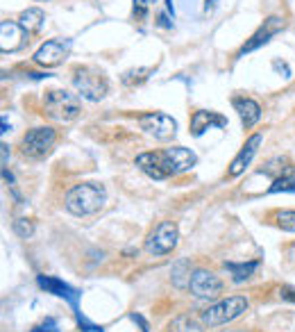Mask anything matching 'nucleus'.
Listing matches in <instances>:
<instances>
[{"mask_svg": "<svg viewBox=\"0 0 295 332\" xmlns=\"http://www.w3.org/2000/svg\"><path fill=\"white\" fill-rule=\"evenodd\" d=\"M107 200V191L105 187L98 182H84V184H77L73 187L71 191L66 194V210L75 216H89V214H96L98 210H102V205Z\"/></svg>", "mask_w": 295, "mask_h": 332, "instance_id": "1", "label": "nucleus"}, {"mask_svg": "<svg viewBox=\"0 0 295 332\" xmlns=\"http://www.w3.org/2000/svg\"><path fill=\"white\" fill-rule=\"evenodd\" d=\"M248 298L245 296H229V298H223V301L214 303V305L204 307L200 312V323L202 326H209V328H216V326H225V323L234 321L239 319L241 314L248 312Z\"/></svg>", "mask_w": 295, "mask_h": 332, "instance_id": "2", "label": "nucleus"}, {"mask_svg": "<svg viewBox=\"0 0 295 332\" xmlns=\"http://www.w3.org/2000/svg\"><path fill=\"white\" fill-rule=\"evenodd\" d=\"M43 114L57 121H73L82 114V105L75 93L66 89H50L43 96Z\"/></svg>", "mask_w": 295, "mask_h": 332, "instance_id": "3", "label": "nucleus"}, {"mask_svg": "<svg viewBox=\"0 0 295 332\" xmlns=\"http://www.w3.org/2000/svg\"><path fill=\"white\" fill-rule=\"evenodd\" d=\"M73 84H75L77 93L87 100H100L107 96L109 84L107 77L102 75V71L93 66H77L75 75H73Z\"/></svg>", "mask_w": 295, "mask_h": 332, "instance_id": "4", "label": "nucleus"}, {"mask_svg": "<svg viewBox=\"0 0 295 332\" xmlns=\"http://www.w3.org/2000/svg\"><path fill=\"white\" fill-rule=\"evenodd\" d=\"M55 141H57V130L43 125V128L27 130L23 134V139H20L18 148H20V155H25L30 159H43L52 150Z\"/></svg>", "mask_w": 295, "mask_h": 332, "instance_id": "5", "label": "nucleus"}, {"mask_svg": "<svg viewBox=\"0 0 295 332\" xmlns=\"http://www.w3.org/2000/svg\"><path fill=\"white\" fill-rule=\"evenodd\" d=\"M177 239H179V230H177V223L173 221H161V223L154 228L146 239V251L150 255H168V253L175 251L177 246Z\"/></svg>", "mask_w": 295, "mask_h": 332, "instance_id": "6", "label": "nucleus"}, {"mask_svg": "<svg viewBox=\"0 0 295 332\" xmlns=\"http://www.w3.org/2000/svg\"><path fill=\"white\" fill-rule=\"evenodd\" d=\"M139 125L146 134L159 139V141H170L177 134V121L163 112H148L139 116Z\"/></svg>", "mask_w": 295, "mask_h": 332, "instance_id": "7", "label": "nucleus"}, {"mask_svg": "<svg viewBox=\"0 0 295 332\" xmlns=\"http://www.w3.org/2000/svg\"><path fill=\"white\" fill-rule=\"evenodd\" d=\"M188 289L195 298H202V301H214L223 294V280H220L216 273L198 269V271L191 273V282H188Z\"/></svg>", "mask_w": 295, "mask_h": 332, "instance_id": "8", "label": "nucleus"}, {"mask_svg": "<svg viewBox=\"0 0 295 332\" xmlns=\"http://www.w3.org/2000/svg\"><path fill=\"white\" fill-rule=\"evenodd\" d=\"M284 27H286V18H284V16H268V18H266L264 23L259 25V30H257L255 34L250 36L243 46H241V50H239V55H236V57H243V55H248V52L261 48L264 43H268V41L273 39L277 32L284 30Z\"/></svg>", "mask_w": 295, "mask_h": 332, "instance_id": "9", "label": "nucleus"}, {"mask_svg": "<svg viewBox=\"0 0 295 332\" xmlns=\"http://www.w3.org/2000/svg\"><path fill=\"white\" fill-rule=\"evenodd\" d=\"M68 55V43L64 39H50L46 41L39 50L34 52V64L39 66H46V68H52V66H59L61 61L66 59Z\"/></svg>", "mask_w": 295, "mask_h": 332, "instance_id": "10", "label": "nucleus"}, {"mask_svg": "<svg viewBox=\"0 0 295 332\" xmlns=\"http://www.w3.org/2000/svg\"><path fill=\"white\" fill-rule=\"evenodd\" d=\"M163 159H166V169L168 175H177V173H186L195 166L198 157H195L193 150L184 148V146H173V148L163 150Z\"/></svg>", "mask_w": 295, "mask_h": 332, "instance_id": "11", "label": "nucleus"}, {"mask_svg": "<svg viewBox=\"0 0 295 332\" xmlns=\"http://www.w3.org/2000/svg\"><path fill=\"white\" fill-rule=\"evenodd\" d=\"M27 32L20 27L18 20H2L0 23V50L2 52H14L25 43Z\"/></svg>", "mask_w": 295, "mask_h": 332, "instance_id": "12", "label": "nucleus"}, {"mask_svg": "<svg viewBox=\"0 0 295 332\" xmlns=\"http://www.w3.org/2000/svg\"><path fill=\"white\" fill-rule=\"evenodd\" d=\"M225 128L227 125V118L220 116L216 112H207V109H195L191 114V121H188V132L193 137H202L209 128Z\"/></svg>", "mask_w": 295, "mask_h": 332, "instance_id": "13", "label": "nucleus"}, {"mask_svg": "<svg viewBox=\"0 0 295 332\" xmlns=\"http://www.w3.org/2000/svg\"><path fill=\"white\" fill-rule=\"evenodd\" d=\"M259 146H261V134H252V137L243 143L241 153L232 159V164H229V171H227L229 178H236V175H241L245 169H248L250 162H252V157H255L257 150H259Z\"/></svg>", "mask_w": 295, "mask_h": 332, "instance_id": "14", "label": "nucleus"}, {"mask_svg": "<svg viewBox=\"0 0 295 332\" xmlns=\"http://www.w3.org/2000/svg\"><path fill=\"white\" fill-rule=\"evenodd\" d=\"M137 166L152 180H163L168 178V169H166V159H163V150L161 153H141L137 157Z\"/></svg>", "mask_w": 295, "mask_h": 332, "instance_id": "15", "label": "nucleus"}, {"mask_svg": "<svg viewBox=\"0 0 295 332\" xmlns=\"http://www.w3.org/2000/svg\"><path fill=\"white\" fill-rule=\"evenodd\" d=\"M232 107H234V112L239 114L241 123H243L245 128H252V125L259 123L261 105L257 100H252V98H248V96H234L232 98Z\"/></svg>", "mask_w": 295, "mask_h": 332, "instance_id": "16", "label": "nucleus"}, {"mask_svg": "<svg viewBox=\"0 0 295 332\" xmlns=\"http://www.w3.org/2000/svg\"><path fill=\"white\" fill-rule=\"evenodd\" d=\"M36 285H39L43 292L55 294V296H59V298H64V301H68L73 307L77 305V292L73 289L71 285H66L64 280H59V278H52V276H36Z\"/></svg>", "mask_w": 295, "mask_h": 332, "instance_id": "17", "label": "nucleus"}, {"mask_svg": "<svg viewBox=\"0 0 295 332\" xmlns=\"http://www.w3.org/2000/svg\"><path fill=\"white\" fill-rule=\"evenodd\" d=\"M43 20H46V14H43V9H39V7H30V9L20 11V16H18L20 27H23L27 34L39 32L41 25H43Z\"/></svg>", "mask_w": 295, "mask_h": 332, "instance_id": "18", "label": "nucleus"}, {"mask_svg": "<svg viewBox=\"0 0 295 332\" xmlns=\"http://www.w3.org/2000/svg\"><path fill=\"white\" fill-rule=\"evenodd\" d=\"M280 191H295V166H284L282 173L273 180L268 194H280Z\"/></svg>", "mask_w": 295, "mask_h": 332, "instance_id": "19", "label": "nucleus"}, {"mask_svg": "<svg viewBox=\"0 0 295 332\" xmlns=\"http://www.w3.org/2000/svg\"><path fill=\"white\" fill-rule=\"evenodd\" d=\"M259 262L252 260V262H243V264H234V262H225V269L232 273V280L234 282H245L248 278H252V273L257 271Z\"/></svg>", "mask_w": 295, "mask_h": 332, "instance_id": "20", "label": "nucleus"}, {"mask_svg": "<svg viewBox=\"0 0 295 332\" xmlns=\"http://www.w3.org/2000/svg\"><path fill=\"white\" fill-rule=\"evenodd\" d=\"M168 332H202V323L188 314H179L168 323Z\"/></svg>", "mask_w": 295, "mask_h": 332, "instance_id": "21", "label": "nucleus"}, {"mask_svg": "<svg viewBox=\"0 0 295 332\" xmlns=\"http://www.w3.org/2000/svg\"><path fill=\"white\" fill-rule=\"evenodd\" d=\"M154 68L152 66H148V68H130V71H125L123 73V84L125 87H134V84H141V82H146L148 80V75L152 73Z\"/></svg>", "mask_w": 295, "mask_h": 332, "instance_id": "22", "label": "nucleus"}, {"mask_svg": "<svg viewBox=\"0 0 295 332\" xmlns=\"http://www.w3.org/2000/svg\"><path fill=\"white\" fill-rule=\"evenodd\" d=\"M273 219L277 228H282L284 232H295V210H277Z\"/></svg>", "mask_w": 295, "mask_h": 332, "instance_id": "23", "label": "nucleus"}, {"mask_svg": "<svg viewBox=\"0 0 295 332\" xmlns=\"http://www.w3.org/2000/svg\"><path fill=\"white\" fill-rule=\"evenodd\" d=\"M14 232L20 237V239H30L34 235V223L30 219H16L14 221Z\"/></svg>", "mask_w": 295, "mask_h": 332, "instance_id": "24", "label": "nucleus"}, {"mask_svg": "<svg viewBox=\"0 0 295 332\" xmlns=\"http://www.w3.org/2000/svg\"><path fill=\"white\" fill-rule=\"evenodd\" d=\"M184 264H186V260L177 262V264L173 266V282L177 287H188V282H191V273H182Z\"/></svg>", "mask_w": 295, "mask_h": 332, "instance_id": "25", "label": "nucleus"}, {"mask_svg": "<svg viewBox=\"0 0 295 332\" xmlns=\"http://www.w3.org/2000/svg\"><path fill=\"white\" fill-rule=\"evenodd\" d=\"M32 332H59V330H57L55 319H46V323H41V326H36Z\"/></svg>", "mask_w": 295, "mask_h": 332, "instance_id": "26", "label": "nucleus"}, {"mask_svg": "<svg viewBox=\"0 0 295 332\" xmlns=\"http://www.w3.org/2000/svg\"><path fill=\"white\" fill-rule=\"evenodd\" d=\"M77 321H80V326L84 328V332H105L100 326H93V323H89L87 319H84V317H80V314H77Z\"/></svg>", "mask_w": 295, "mask_h": 332, "instance_id": "27", "label": "nucleus"}, {"mask_svg": "<svg viewBox=\"0 0 295 332\" xmlns=\"http://www.w3.org/2000/svg\"><path fill=\"white\" fill-rule=\"evenodd\" d=\"M280 298H282V301L295 303V289H293V287H282V289H280Z\"/></svg>", "mask_w": 295, "mask_h": 332, "instance_id": "28", "label": "nucleus"}, {"mask_svg": "<svg viewBox=\"0 0 295 332\" xmlns=\"http://www.w3.org/2000/svg\"><path fill=\"white\" fill-rule=\"evenodd\" d=\"M157 25H161V27H173V23L168 20V16L163 14V11H159V14H157Z\"/></svg>", "mask_w": 295, "mask_h": 332, "instance_id": "29", "label": "nucleus"}, {"mask_svg": "<svg viewBox=\"0 0 295 332\" xmlns=\"http://www.w3.org/2000/svg\"><path fill=\"white\" fill-rule=\"evenodd\" d=\"M216 2H218V0H204V14H209V11H214Z\"/></svg>", "mask_w": 295, "mask_h": 332, "instance_id": "30", "label": "nucleus"}, {"mask_svg": "<svg viewBox=\"0 0 295 332\" xmlns=\"http://www.w3.org/2000/svg\"><path fill=\"white\" fill-rule=\"evenodd\" d=\"M143 5H150V2H154V0H141Z\"/></svg>", "mask_w": 295, "mask_h": 332, "instance_id": "31", "label": "nucleus"}]
</instances>
